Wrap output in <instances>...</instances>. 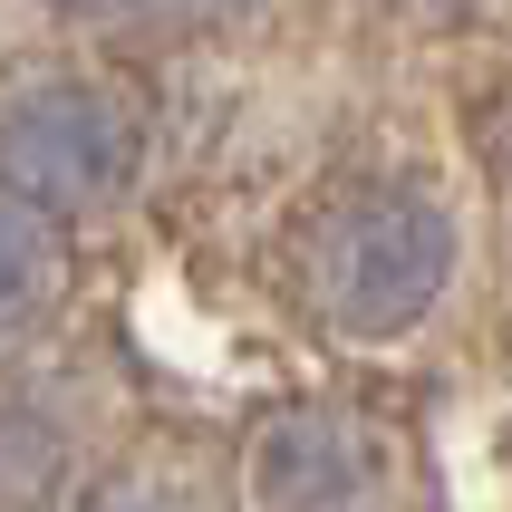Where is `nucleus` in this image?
Wrapping results in <instances>:
<instances>
[{"label":"nucleus","mask_w":512,"mask_h":512,"mask_svg":"<svg viewBox=\"0 0 512 512\" xmlns=\"http://www.w3.org/2000/svg\"><path fill=\"white\" fill-rule=\"evenodd\" d=\"M242 493L252 512H397V435L339 397L271 406L242 445Z\"/></svg>","instance_id":"3"},{"label":"nucleus","mask_w":512,"mask_h":512,"mask_svg":"<svg viewBox=\"0 0 512 512\" xmlns=\"http://www.w3.org/2000/svg\"><path fill=\"white\" fill-rule=\"evenodd\" d=\"M39 10H58V20H87V29H107V20H136V10H155V0H39Z\"/></svg>","instance_id":"6"},{"label":"nucleus","mask_w":512,"mask_h":512,"mask_svg":"<svg viewBox=\"0 0 512 512\" xmlns=\"http://www.w3.org/2000/svg\"><path fill=\"white\" fill-rule=\"evenodd\" d=\"M68 512H223V503L174 464H126V474H97Z\"/></svg>","instance_id":"5"},{"label":"nucleus","mask_w":512,"mask_h":512,"mask_svg":"<svg viewBox=\"0 0 512 512\" xmlns=\"http://www.w3.org/2000/svg\"><path fill=\"white\" fill-rule=\"evenodd\" d=\"M68 290V223H49L39 203L0 194V348L29 339Z\"/></svg>","instance_id":"4"},{"label":"nucleus","mask_w":512,"mask_h":512,"mask_svg":"<svg viewBox=\"0 0 512 512\" xmlns=\"http://www.w3.org/2000/svg\"><path fill=\"white\" fill-rule=\"evenodd\" d=\"M145 174V107L116 78L58 68L0 97V194L39 203L49 223H87L136 194Z\"/></svg>","instance_id":"2"},{"label":"nucleus","mask_w":512,"mask_h":512,"mask_svg":"<svg viewBox=\"0 0 512 512\" xmlns=\"http://www.w3.org/2000/svg\"><path fill=\"white\" fill-rule=\"evenodd\" d=\"M155 10H184V20H242L252 0H155Z\"/></svg>","instance_id":"7"},{"label":"nucleus","mask_w":512,"mask_h":512,"mask_svg":"<svg viewBox=\"0 0 512 512\" xmlns=\"http://www.w3.org/2000/svg\"><path fill=\"white\" fill-rule=\"evenodd\" d=\"M455 290V213L426 184H348L300 232V300L329 339H416Z\"/></svg>","instance_id":"1"}]
</instances>
